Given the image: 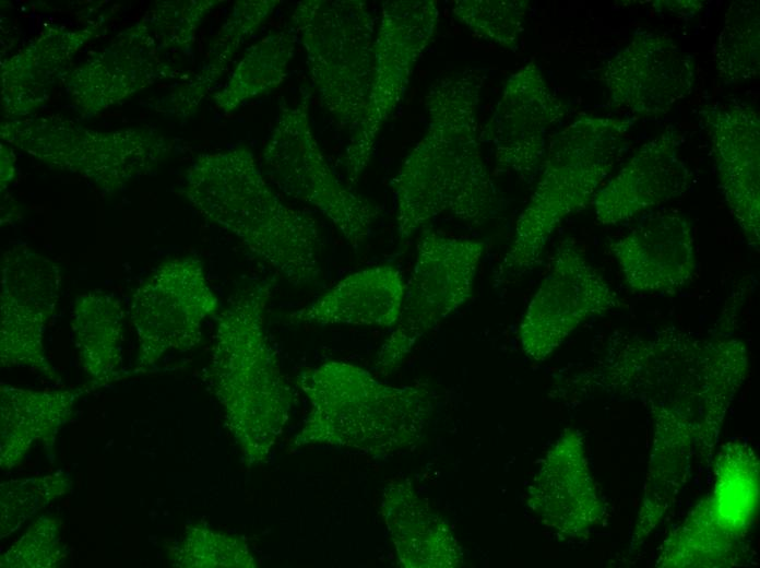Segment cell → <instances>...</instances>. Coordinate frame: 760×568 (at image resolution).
<instances>
[{
	"instance_id": "21",
	"label": "cell",
	"mask_w": 760,
	"mask_h": 568,
	"mask_svg": "<svg viewBox=\"0 0 760 568\" xmlns=\"http://www.w3.org/2000/svg\"><path fill=\"white\" fill-rule=\"evenodd\" d=\"M97 32L46 27L22 50L1 61V105L8 119L25 118L43 106L79 49Z\"/></svg>"
},
{
	"instance_id": "14",
	"label": "cell",
	"mask_w": 760,
	"mask_h": 568,
	"mask_svg": "<svg viewBox=\"0 0 760 568\" xmlns=\"http://www.w3.org/2000/svg\"><path fill=\"white\" fill-rule=\"evenodd\" d=\"M620 299L577 244L557 246L547 275L531 298L520 324L523 351L547 358L582 322L618 307Z\"/></svg>"
},
{
	"instance_id": "10",
	"label": "cell",
	"mask_w": 760,
	"mask_h": 568,
	"mask_svg": "<svg viewBox=\"0 0 760 568\" xmlns=\"http://www.w3.org/2000/svg\"><path fill=\"white\" fill-rule=\"evenodd\" d=\"M439 21L435 0H389L382 3L373 44L367 104L341 156L349 184L369 165L384 123L402 102L414 68L431 42Z\"/></svg>"
},
{
	"instance_id": "28",
	"label": "cell",
	"mask_w": 760,
	"mask_h": 568,
	"mask_svg": "<svg viewBox=\"0 0 760 568\" xmlns=\"http://www.w3.org/2000/svg\"><path fill=\"white\" fill-rule=\"evenodd\" d=\"M295 51V36L289 31H272L263 36L247 48L226 83L213 95L215 107L229 114L278 87Z\"/></svg>"
},
{
	"instance_id": "4",
	"label": "cell",
	"mask_w": 760,
	"mask_h": 568,
	"mask_svg": "<svg viewBox=\"0 0 760 568\" xmlns=\"http://www.w3.org/2000/svg\"><path fill=\"white\" fill-rule=\"evenodd\" d=\"M297 383L310 410L296 447L330 446L385 455L421 440L436 407L427 383L392 386L353 364L330 360Z\"/></svg>"
},
{
	"instance_id": "32",
	"label": "cell",
	"mask_w": 760,
	"mask_h": 568,
	"mask_svg": "<svg viewBox=\"0 0 760 568\" xmlns=\"http://www.w3.org/2000/svg\"><path fill=\"white\" fill-rule=\"evenodd\" d=\"M69 473L57 471L47 475L2 482L0 485V535L7 537L27 520L71 488Z\"/></svg>"
},
{
	"instance_id": "1",
	"label": "cell",
	"mask_w": 760,
	"mask_h": 568,
	"mask_svg": "<svg viewBox=\"0 0 760 568\" xmlns=\"http://www.w3.org/2000/svg\"><path fill=\"white\" fill-rule=\"evenodd\" d=\"M483 84L480 73L467 68L428 88L426 131L392 180L401 240L444 213L480 226L499 212L501 199L480 151Z\"/></svg>"
},
{
	"instance_id": "29",
	"label": "cell",
	"mask_w": 760,
	"mask_h": 568,
	"mask_svg": "<svg viewBox=\"0 0 760 568\" xmlns=\"http://www.w3.org/2000/svg\"><path fill=\"white\" fill-rule=\"evenodd\" d=\"M716 73L725 85L741 84L760 73L758 0L733 1L713 47Z\"/></svg>"
},
{
	"instance_id": "7",
	"label": "cell",
	"mask_w": 760,
	"mask_h": 568,
	"mask_svg": "<svg viewBox=\"0 0 760 568\" xmlns=\"http://www.w3.org/2000/svg\"><path fill=\"white\" fill-rule=\"evenodd\" d=\"M290 24L304 47L312 87L340 129L352 133L371 81L376 19L361 0H304Z\"/></svg>"
},
{
	"instance_id": "23",
	"label": "cell",
	"mask_w": 760,
	"mask_h": 568,
	"mask_svg": "<svg viewBox=\"0 0 760 568\" xmlns=\"http://www.w3.org/2000/svg\"><path fill=\"white\" fill-rule=\"evenodd\" d=\"M381 514L401 566L462 565L460 545L448 523L418 495L409 480L393 481L384 488Z\"/></svg>"
},
{
	"instance_id": "31",
	"label": "cell",
	"mask_w": 760,
	"mask_h": 568,
	"mask_svg": "<svg viewBox=\"0 0 760 568\" xmlns=\"http://www.w3.org/2000/svg\"><path fill=\"white\" fill-rule=\"evenodd\" d=\"M529 1L456 0L453 16L476 36L507 49H516L524 29Z\"/></svg>"
},
{
	"instance_id": "30",
	"label": "cell",
	"mask_w": 760,
	"mask_h": 568,
	"mask_svg": "<svg viewBox=\"0 0 760 568\" xmlns=\"http://www.w3.org/2000/svg\"><path fill=\"white\" fill-rule=\"evenodd\" d=\"M174 566L181 568H253L258 566L248 544L238 536L215 531L205 524L187 529L169 552Z\"/></svg>"
},
{
	"instance_id": "8",
	"label": "cell",
	"mask_w": 760,
	"mask_h": 568,
	"mask_svg": "<svg viewBox=\"0 0 760 568\" xmlns=\"http://www.w3.org/2000/svg\"><path fill=\"white\" fill-rule=\"evenodd\" d=\"M0 138L52 168L86 178L107 194L152 173L171 151L170 141L152 127L97 130L57 116L5 119Z\"/></svg>"
},
{
	"instance_id": "3",
	"label": "cell",
	"mask_w": 760,
	"mask_h": 568,
	"mask_svg": "<svg viewBox=\"0 0 760 568\" xmlns=\"http://www.w3.org/2000/svg\"><path fill=\"white\" fill-rule=\"evenodd\" d=\"M274 280L236 291L216 318L209 380L248 465L266 461L283 434L294 394L264 329Z\"/></svg>"
},
{
	"instance_id": "17",
	"label": "cell",
	"mask_w": 760,
	"mask_h": 568,
	"mask_svg": "<svg viewBox=\"0 0 760 568\" xmlns=\"http://www.w3.org/2000/svg\"><path fill=\"white\" fill-rule=\"evenodd\" d=\"M167 50L145 15L68 73L64 86L73 106L84 116H94L170 76V63L162 56Z\"/></svg>"
},
{
	"instance_id": "35",
	"label": "cell",
	"mask_w": 760,
	"mask_h": 568,
	"mask_svg": "<svg viewBox=\"0 0 760 568\" xmlns=\"http://www.w3.org/2000/svg\"><path fill=\"white\" fill-rule=\"evenodd\" d=\"M725 464L720 468L715 494L716 521L723 529L737 528L748 519L756 495L755 469H748L746 462L739 469L735 463L734 468Z\"/></svg>"
},
{
	"instance_id": "2",
	"label": "cell",
	"mask_w": 760,
	"mask_h": 568,
	"mask_svg": "<svg viewBox=\"0 0 760 568\" xmlns=\"http://www.w3.org/2000/svg\"><path fill=\"white\" fill-rule=\"evenodd\" d=\"M183 192L204 218L236 236L294 286L319 283L317 222L280 197L248 146L198 155L186 173Z\"/></svg>"
},
{
	"instance_id": "6",
	"label": "cell",
	"mask_w": 760,
	"mask_h": 568,
	"mask_svg": "<svg viewBox=\"0 0 760 568\" xmlns=\"http://www.w3.org/2000/svg\"><path fill=\"white\" fill-rule=\"evenodd\" d=\"M634 122L636 118L584 115L551 138L536 188L495 270L496 285L516 280L537 267L563 218L592 202L626 150V135Z\"/></svg>"
},
{
	"instance_id": "33",
	"label": "cell",
	"mask_w": 760,
	"mask_h": 568,
	"mask_svg": "<svg viewBox=\"0 0 760 568\" xmlns=\"http://www.w3.org/2000/svg\"><path fill=\"white\" fill-rule=\"evenodd\" d=\"M66 549L56 518L41 516L12 546L2 553V568H54L63 564Z\"/></svg>"
},
{
	"instance_id": "22",
	"label": "cell",
	"mask_w": 760,
	"mask_h": 568,
	"mask_svg": "<svg viewBox=\"0 0 760 568\" xmlns=\"http://www.w3.org/2000/svg\"><path fill=\"white\" fill-rule=\"evenodd\" d=\"M404 292L396 268L373 265L345 276L309 305L292 311L287 320L297 324L394 327Z\"/></svg>"
},
{
	"instance_id": "12",
	"label": "cell",
	"mask_w": 760,
	"mask_h": 568,
	"mask_svg": "<svg viewBox=\"0 0 760 568\" xmlns=\"http://www.w3.org/2000/svg\"><path fill=\"white\" fill-rule=\"evenodd\" d=\"M218 299L194 257L157 267L132 293L130 320L138 338L133 374L151 369L169 351H188L202 339V326Z\"/></svg>"
},
{
	"instance_id": "37",
	"label": "cell",
	"mask_w": 760,
	"mask_h": 568,
	"mask_svg": "<svg viewBox=\"0 0 760 568\" xmlns=\"http://www.w3.org/2000/svg\"><path fill=\"white\" fill-rule=\"evenodd\" d=\"M14 178V156L5 143H1V190Z\"/></svg>"
},
{
	"instance_id": "15",
	"label": "cell",
	"mask_w": 760,
	"mask_h": 568,
	"mask_svg": "<svg viewBox=\"0 0 760 568\" xmlns=\"http://www.w3.org/2000/svg\"><path fill=\"white\" fill-rule=\"evenodd\" d=\"M566 110L541 68L530 61L506 81L495 110L480 132V141L492 146L499 169L531 182L541 173L547 135Z\"/></svg>"
},
{
	"instance_id": "36",
	"label": "cell",
	"mask_w": 760,
	"mask_h": 568,
	"mask_svg": "<svg viewBox=\"0 0 760 568\" xmlns=\"http://www.w3.org/2000/svg\"><path fill=\"white\" fill-rule=\"evenodd\" d=\"M654 7H658L662 11H669L678 16L686 19L697 14L702 8V1H655Z\"/></svg>"
},
{
	"instance_id": "9",
	"label": "cell",
	"mask_w": 760,
	"mask_h": 568,
	"mask_svg": "<svg viewBox=\"0 0 760 568\" xmlns=\"http://www.w3.org/2000/svg\"><path fill=\"white\" fill-rule=\"evenodd\" d=\"M310 100L311 91L304 87L295 103H281L260 166L280 191L320 211L358 248L370 236L379 209L333 171L312 129Z\"/></svg>"
},
{
	"instance_id": "27",
	"label": "cell",
	"mask_w": 760,
	"mask_h": 568,
	"mask_svg": "<svg viewBox=\"0 0 760 568\" xmlns=\"http://www.w3.org/2000/svg\"><path fill=\"white\" fill-rule=\"evenodd\" d=\"M280 4L277 0L236 1L211 43L204 66L166 98L165 109L175 117L190 115L215 87L242 44Z\"/></svg>"
},
{
	"instance_id": "26",
	"label": "cell",
	"mask_w": 760,
	"mask_h": 568,
	"mask_svg": "<svg viewBox=\"0 0 760 568\" xmlns=\"http://www.w3.org/2000/svg\"><path fill=\"white\" fill-rule=\"evenodd\" d=\"M123 321L122 305L111 294L93 289L74 299L71 317L74 342L94 389L119 379Z\"/></svg>"
},
{
	"instance_id": "16",
	"label": "cell",
	"mask_w": 760,
	"mask_h": 568,
	"mask_svg": "<svg viewBox=\"0 0 760 568\" xmlns=\"http://www.w3.org/2000/svg\"><path fill=\"white\" fill-rule=\"evenodd\" d=\"M601 80L615 107L657 116L692 93L696 62L670 37L639 31L604 62Z\"/></svg>"
},
{
	"instance_id": "34",
	"label": "cell",
	"mask_w": 760,
	"mask_h": 568,
	"mask_svg": "<svg viewBox=\"0 0 760 568\" xmlns=\"http://www.w3.org/2000/svg\"><path fill=\"white\" fill-rule=\"evenodd\" d=\"M218 3L215 0L161 2L146 16L168 50H183L191 46L198 27Z\"/></svg>"
},
{
	"instance_id": "24",
	"label": "cell",
	"mask_w": 760,
	"mask_h": 568,
	"mask_svg": "<svg viewBox=\"0 0 760 568\" xmlns=\"http://www.w3.org/2000/svg\"><path fill=\"white\" fill-rule=\"evenodd\" d=\"M529 504L547 525L567 535H577L595 521L599 504L575 435L566 434L549 452Z\"/></svg>"
},
{
	"instance_id": "19",
	"label": "cell",
	"mask_w": 760,
	"mask_h": 568,
	"mask_svg": "<svg viewBox=\"0 0 760 568\" xmlns=\"http://www.w3.org/2000/svg\"><path fill=\"white\" fill-rule=\"evenodd\" d=\"M681 135L669 127L642 144L592 200L596 220L616 225L682 196L692 173L680 156Z\"/></svg>"
},
{
	"instance_id": "25",
	"label": "cell",
	"mask_w": 760,
	"mask_h": 568,
	"mask_svg": "<svg viewBox=\"0 0 760 568\" xmlns=\"http://www.w3.org/2000/svg\"><path fill=\"white\" fill-rule=\"evenodd\" d=\"M94 390L82 387L34 390L7 383L0 389V465H17L29 450L41 442L50 448L59 429L69 422L81 395Z\"/></svg>"
},
{
	"instance_id": "13",
	"label": "cell",
	"mask_w": 760,
	"mask_h": 568,
	"mask_svg": "<svg viewBox=\"0 0 760 568\" xmlns=\"http://www.w3.org/2000/svg\"><path fill=\"white\" fill-rule=\"evenodd\" d=\"M61 271L52 260L24 244L7 249L1 263L0 365L61 377L46 356L44 336L56 312Z\"/></svg>"
},
{
	"instance_id": "18",
	"label": "cell",
	"mask_w": 760,
	"mask_h": 568,
	"mask_svg": "<svg viewBox=\"0 0 760 568\" xmlns=\"http://www.w3.org/2000/svg\"><path fill=\"white\" fill-rule=\"evenodd\" d=\"M720 188L748 245L760 242V119L755 106L715 103L700 109Z\"/></svg>"
},
{
	"instance_id": "5",
	"label": "cell",
	"mask_w": 760,
	"mask_h": 568,
	"mask_svg": "<svg viewBox=\"0 0 760 568\" xmlns=\"http://www.w3.org/2000/svg\"><path fill=\"white\" fill-rule=\"evenodd\" d=\"M746 369V350L736 339L698 340L665 330L653 339L633 336L613 346L592 381L642 398L658 413H712L726 406Z\"/></svg>"
},
{
	"instance_id": "11",
	"label": "cell",
	"mask_w": 760,
	"mask_h": 568,
	"mask_svg": "<svg viewBox=\"0 0 760 568\" xmlns=\"http://www.w3.org/2000/svg\"><path fill=\"white\" fill-rule=\"evenodd\" d=\"M484 251L483 241L423 229L400 318L377 353L380 372L397 368L425 333L470 298Z\"/></svg>"
},
{
	"instance_id": "20",
	"label": "cell",
	"mask_w": 760,
	"mask_h": 568,
	"mask_svg": "<svg viewBox=\"0 0 760 568\" xmlns=\"http://www.w3.org/2000/svg\"><path fill=\"white\" fill-rule=\"evenodd\" d=\"M627 285L639 293H675L693 277L697 259L690 221L677 212L653 214L610 241Z\"/></svg>"
}]
</instances>
